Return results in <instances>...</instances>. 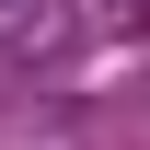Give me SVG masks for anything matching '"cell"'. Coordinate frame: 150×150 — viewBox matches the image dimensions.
I'll return each instance as SVG.
<instances>
[{
    "instance_id": "cell-1",
    "label": "cell",
    "mask_w": 150,
    "mask_h": 150,
    "mask_svg": "<svg viewBox=\"0 0 150 150\" xmlns=\"http://www.w3.org/2000/svg\"><path fill=\"white\" fill-rule=\"evenodd\" d=\"M127 23H150V0H127Z\"/></svg>"
}]
</instances>
